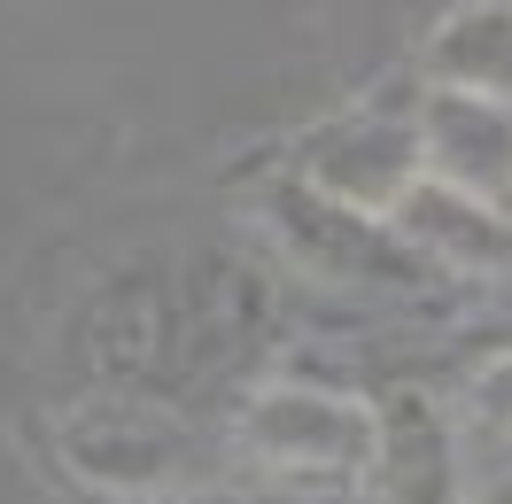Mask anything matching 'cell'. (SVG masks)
Instances as JSON below:
<instances>
[{"label": "cell", "instance_id": "obj_1", "mask_svg": "<svg viewBox=\"0 0 512 504\" xmlns=\"http://www.w3.org/2000/svg\"><path fill=\"white\" fill-rule=\"evenodd\" d=\"M419 171V117H388V109H357L342 125L311 140V187L342 194V202H404Z\"/></svg>", "mask_w": 512, "mask_h": 504}, {"label": "cell", "instance_id": "obj_2", "mask_svg": "<svg viewBox=\"0 0 512 504\" xmlns=\"http://www.w3.org/2000/svg\"><path fill=\"white\" fill-rule=\"evenodd\" d=\"M419 156L427 171H443L458 187H512V109L489 94H466V86H435L427 109H419Z\"/></svg>", "mask_w": 512, "mask_h": 504}, {"label": "cell", "instance_id": "obj_3", "mask_svg": "<svg viewBox=\"0 0 512 504\" xmlns=\"http://www.w3.org/2000/svg\"><path fill=\"white\" fill-rule=\"evenodd\" d=\"M396 225L412 233L419 249H443V256H458V264H481V272H497L512 256V218L489 202V194L458 187L443 171H419L412 187H404Z\"/></svg>", "mask_w": 512, "mask_h": 504}, {"label": "cell", "instance_id": "obj_4", "mask_svg": "<svg viewBox=\"0 0 512 504\" xmlns=\"http://www.w3.org/2000/svg\"><path fill=\"white\" fill-rule=\"evenodd\" d=\"M249 442L264 458H280V466H350V458H365L373 427H365V411L334 404V396L272 388L249 411Z\"/></svg>", "mask_w": 512, "mask_h": 504}, {"label": "cell", "instance_id": "obj_5", "mask_svg": "<svg viewBox=\"0 0 512 504\" xmlns=\"http://www.w3.org/2000/svg\"><path fill=\"white\" fill-rule=\"evenodd\" d=\"M427 70H435V86H466V94H489L512 109V8L481 0V8L443 16L427 39Z\"/></svg>", "mask_w": 512, "mask_h": 504}, {"label": "cell", "instance_id": "obj_6", "mask_svg": "<svg viewBox=\"0 0 512 504\" xmlns=\"http://www.w3.org/2000/svg\"><path fill=\"white\" fill-rule=\"evenodd\" d=\"M163 427H132L109 419L101 435H70V458L94 473V481H125V489H163Z\"/></svg>", "mask_w": 512, "mask_h": 504}, {"label": "cell", "instance_id": "obj_7", "mask_svg": "<svg viewBox=\"0 0 512 504\" xmlns=\"http://www.w3.org/2000/svg\"><path fill=\"white\" fill-rule=\"evenodd\" d=\"M481 404L497 411V427H512V357H505V365H497L489 380H481Z\"/></svg>", "mask_w": 512, "mask_h": 504}]
</instances>
